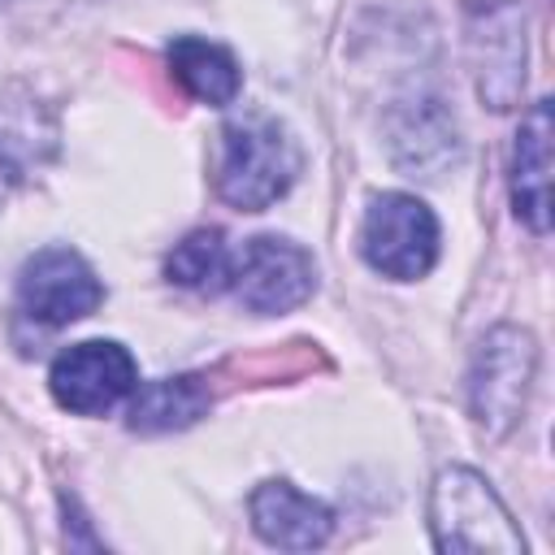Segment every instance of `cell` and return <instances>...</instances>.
Here are the masks:
<instances>
[{
	"instance_id": "obj_8",
	"label": "cell",
	"mask_w": 555,
	"mask_h": 555,
	"mask_svg": "<svg viewBox=\"0 0 555 555\" xmlns=\"http://www.w3.org/2000/svg\"><path fill=\"white\" fill-rule=\"evenodd\" d=\"M48 386H52V399L65 412L100 416L113 403H121L126 395H134L139 369H134V356L121 343H113V338H87V343L65 347L52 360Z\"/></svg>"
},
{
	"instance_id": "obj_14",
	"label": "cell",
	"mask_w": 555,
	"mask_h": 555,
	"mask_svg": "<svg viewBox=\"0 0 555 555\" xmlns=\"http://www.w3.org/2000/svg\"><path fill=\"white\" fill-rule=\"evenodd\" d=\"M165 273H169V282H178L186 291H199V295L230 291V243H225V234L221 230H195V234H186L169 251Z\"/></svg>"
},
{
	"instance_id": "obj_12",
	"label": "cell",
	"mask_w": 555,
	"mask_h": 555,
	"mask_svg": "<svg viewBox=\"0 0 555 555\" xmlns=\"http://www.w3.org/2000/svg\"><path fill=\"white\" fill-rule=\"evenodd\" d=\"M165 56H169V69H173L178 87L191 100L212 104V108L234 104V95L243 87V74H238V61L221 43L199 39V35H178Z\"/></svg>"
},
{
	"instance_id": "obj_11",
	"label": "cell",
	"mask_w": 555,
	"mask_h": 555,
	"mask_svg": "<svg viewBox=\"0 0 555 555\" xmlns=\"http://www.w3.org/2000/svg\"><path fill=\"white\" fill-rule=\"evenodd\" d=\"M390 152L399 169L421 178H442V169L460 160V139L442 100H408L390 117Z\"/></svg>"
},
{
	"instance_id": "obj_10",
	"label": "cell",
	"mask_w": 555,
	"mask_h": 555,
	"mask_svg": "<svg viewBox=\"0 0 555 555\" xmlns=\"http://www.w3.org/2000/svg\"><path fill=\"white\" fill-rule=\"evenodd\" d=\"M512 204L533 234L551 230V100H538L520 117L512 147Z\"/></svg>"
},
{
	"instance_id": "obj_13",
	"label": "cell",
	"mask_w": 555,
	"mask_h": 555,
	"mask_svg": "<svg viewBox=\"0 0 555 555\" xmlns=\"http://www.w3.org/2000/svg\"><path fill=\"white\" fill-rule=\"evenodd\" d=\"M212 408V390L204 377L182 373V377H156L134 386L130 403V429L134 434H169L195 425Z\"/></svg>"
},
{
	"instance_id": "obj_2",
	"label": "cell",
	"mask_w": 555,
	"mask_h": 555,
	"mask_svg": "<svg viewBox=\"0 0 555 555\" xmlns=\"http://www.w3.org/2000/svg\"><path fill=\"white\" fill-rule=\"evenodd\" d=\"M429 529L438 551H499L525 555V538L494 486L473 468H442L429 490Z\"/></svg>"
},
{
	"instance_id": "obj_5",
	"label": "cell",
	"mask_w": 555,
	"mask_h": 555,
	"mask_svg": "<svg viewBox=\"0 0 555 555\" xmlns=\"http://www.w3.org/2000/svg\"><path fill=\"white\" fill-rule=\"evenodd\" d=\"M317 286V264L312 256L278 234H256L238 251H230V291L238 295L243 308L273 317L299 308Z\"/></svg>"
},
{
	"instance_id": "obj_6",
	"label": "cell",
	"mask_w": 555,
	"mask_h": 555,
	"mask_svg": "<svg viewBox=\"0 0 555 555\" xmlns=\"http://www.w3.org/2000/svg\"><path fill=\"white\" fill-rule=\"evenodd\" d=\"M468 61L477 95L490 108H512L525 82V9L520 0H468Z\"/></svg>"
},
{
	"instance_id": "obj_7",
	"label": "cell",
	"mask_w": 555,
	"mask_h": 555,
	"mask_svg": "<svg viewBox=\"0 0 555 555\" xmlns=\"http://www.w3.org/2000/svg\"><path fill=\"white\" fill-rule=\"evenodd\" d=\"M104 286L95 269L74 247H43L22 264L17 278V308L26 321L61 330L69 321H82L100 308Z\"/></svg>"
},
{
	"instance_id": "obj_1",
	"label": "cell",
	"mask_w": 555,
	"mask_h": 555,
	"mask_svg": "<svg viewBox=\"0 0 555 555\" xmlns=\"http://www.w3.org/2000/svg\"><path fill=\"white\" fill-rule=\"evenodd\" d=\"M299 173V147L291 130L269 113H243L221 126L217 143V195L238 212H264L291 191Z\"/></svg>"
},
{
	"instance_id": "obj_3",
	"label": "cell",
	"mask_w": 555,
	"mask_h": 555,
	"mask_svg": "<svg viewBox=\"0 0 555 555\" xmlns=\"http://www.w3.org/2000/svg\"><path fill=\"white\" fill-rule=\"evenodd\" d=\"M533 373H538V343L529 330L494 325L477 343L473 369H468V412L481 434L503 438L520 421Z\"/></svg>"
},
{
	"instance_id": "obj_9",
	"label": "cell",
	"mask_w": 555,
	"mask_h": 555,
	"mask_svg": "<svg viewBox=\"0 0 555 555\" xmlns=\"http://www.w3.org/2000/svg\"><path fill=\"white\" fill-rule=\"evenodd\" d=\"M247 512H251V529L282 551H312L325 546L334 533V512L282 477L260 481L247 499Z\"/></svg>"
},
{
	"instance_id": "obj_15",
	"label": "cell",
	"mask_w": 555,
	"mask_h": 555,
	"mask_svg": "<svg viewBox=\"0 0 555 555\" xmlns=\"http://www.w3.org/2000/svg\"><path fill=\"white\" fill-rule=\"evenodd\" d=\"M17 178H22V173H17V160L9 156V147H0V204L9 199V191L17 186Z\"/></svg>"
},
{
	"instance_id": "obj_4",
	"label": "cell",
	"mask_w": 555,
	"mask_h": 555,
	"mask_svg": "<svg viewBox=\"0 0 555 555\" xmlns=\"http://www.w3.org/2000/svg\"><path fill=\"white\" fill-rule=\"evenodd\" d=\"M360 256L395 282H416L438 260V217L408 191H386L369 204L360 225Z\"/></svg>"
}]
</instances>
